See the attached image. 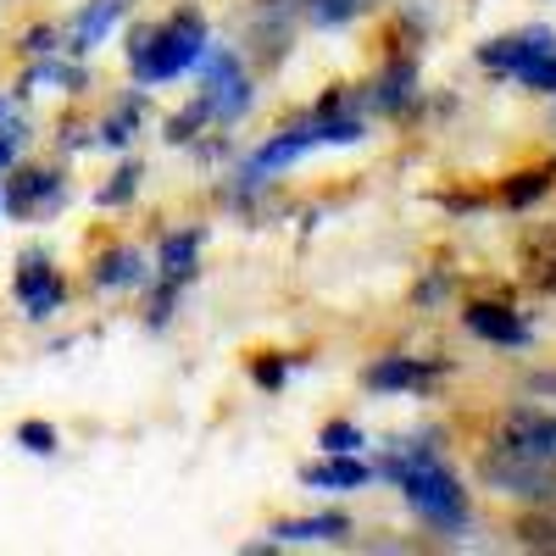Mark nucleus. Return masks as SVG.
I'll return each instance as SVG.
<instances>
[{"mask_svg":"<svg viewBox=\"0 0 556 556\" xmlns=\"http://www.w3.org/2000/svg\"><path fill=\"white\" fill-rule=\"evenodd\" d=\"M123 12H128V0H89V7L78 12V23H73V51H96Z\"/></svg>","mask_w":556,"mask_h":556,"instance_id":"f8f14e48","label":"nucleus"},{"mask_svg":"<svg viewBox=\"0 0 556 556\" xmlns=\"http://www.w3.org/2000/svg\"><path fill=\"white\" fill-rule=\"evenodd\" d=\"M406 101H412V67H395L379 84V106H406Z\"/></svg>","mask_w":556,"mask_h":556,"instance_id":"412c9836","label":"nucleus"},{"mask_svg":"<svg viewBox=\"0 0 556 556\" xmlns=\"http://www.w3.org/2000/svg\"><path fill=\"white\" fill-rule=\"evenodd\" d=\"M206 51V23L201 12H178L173 23L162 28H134L128 39V67L146 78V84H162V78H178L184 67H195Z\"/></svg>","mask_w":556,"mask_h":556,"instance_id":"f03ea898","label":"nucleus"},{"mask_svg":"<svg viewBox=\"0 0 556 556\" xmlns=\"http://www.w3.org/2000/svg\"><path fill=\"white\" fill-rule=\"evenodd\" d=\"M56 190H62L56 173H39V167H34V173H17L12 190H7V212H12V217H34L45 201H56Z\"/></svg>","mask_w":556,"mask_h":556,"instance_id":"9b49d317","label":"nucleus"},{"mask_svg":"<svg viewBox=\"0 0 556 556\" xmlns=\"http://www.w3.org/2000/svg\"><path fill=\"white\" fill-rule=\"evenodd\" d=\"M206 117H240L245 106H251V84H245V67L235 62V56H217L212 62V73H206V96L195 101Z\"/></svg>","mask_w":556,"mask_h":556,"instance_id":"39448f33","label":"nucleus"},{"mask_svg":"<svg viewBox=\"0 0 556 556\" xmlns=\"http://www.w3.org/2000/svg\"><path fill=\"white\" fill-rule=\"evenodd\" d=\"M273 534H278V540H290V545H301V540H345V534H351V523H345V518H334V513H323V518L278 523Z\"/></svg>","mask_w":556,"mask_h":556,"instance_id":"2eb2a0df","label":"nucleus"},{"mask_svg":"<svg viewBox=\"0 0 556 556\" xmlns=\"http://www.w3.org/2000/svg\"><path fill=\"white\" fill-rule=\"evenodd\" d=\"M17 440H23L34 456H51V451H56V429H51V424H23Z\"/></svg>","mask_w":556,"mask_h":556,"instance_id":"393cba45","label":"nucleus"},{"mask_svg":"<svg viewBox=\"0 0 556 556\" xmlns=\"http://www.w3.org/2000/svg\"><path fill=\"white\" fill-rule=\"evenodd\" d=\"M529 89H556V51H545V56H534L523 73H518Z\"/></svg>","mask_w":556,"mask_h":556,"instance_id":"5701e85b","label":"nucleus"},{"mask_svg":"<svg viewBox=\"0 0 556 556\" xmlns=\"http://www.w3.org/2000/svg\"><path fill=\"white\" fill-rule=\"evenodd\" d=\"M545 190H551V178H545V173H518L501 195H506V206H529V201H540Z\"/></svg>","mask_w":556,"mask_h":556,"instance_id":"6ab92c4d","label":"nucleus"},{"mask_svg":"<svg viewBox=\"0 0 556 556\" xmlns=\"http://www.w3.org/2000/svg\"><path fill=\"white\" fill-rule=\"evenodd\" d=\"M12 146H17V134H0V167L12 162Z\"/></svg>","mask_w":556,"mask_h":556,"instance_id":"cd10ccee","label":"nucleus"},{"mask_svg":"<svg viewBox=\"0 0 556 556\" xmlns=\"http://www.w3.org/2000/svg\"><path fill=\"white\" fill-rule=\"evenodd\" d=\"M545 51H556V34H551V28H529V34H513V39L484 45L479 62H484V67H506V73H523V67H529L534 56H545Z\"/></svg>","mask_w":556,"mask_h":556,"instance_id":"423d86ee","label":"nucleus"},{"mask_svg":"<svg viewBox=\"0 0 556 556\" xmlns=\"http://www.w3.org/2000/svg\"><path fill=\"white\" fill-rule=\"evenodd\" d=\"M17 295H23V306H28L34 317L56 312V306H62V278H56V267L45 262V256H23V273H17Z\"/></svg>","mask_w":556,"mask_h":556,"instance_id":"6e6552de","label":"nucleus"},{"mask_svg":"<svg viewBox=\"0 0 556 556\" xmlns=\"http://www.w3.org/2000/svg\"><path fill=\"white\" fill-rule=\"evenodd\" d=\"M479 473H484V484H490V490L518 495V501H551V495H556V479H551L545 462L513 456V451H501V445L479 462Z\"/></svg>","mask_w":556,"mask_h":556,"instance_id":"7ed1b4c3","label":"nucleus"},{"mask_svg":"<svg viewBox=\"0 0 556 556\" xmlns=\"http://www.w3.org/2000/svg\"><path fill=\"white\" fill-rule=\"evenodd\" d=\"M134 123H139V101H123V106L112 112V123H106V134H101V139H106V146H123Z\"/></svg>","mask_w":556,"mask_h":556,"instance_id":"b1692460","label":"nucleus"},{"mask_svg":"<svg viewBox=\"0 0 556 556\" xmlns=\"http://www.w3.org/2000/svg\"><path fill=\"white\" fill-rule=\"evenodd\" d=\"M317 445L329 451V456H351V451L362 445V429H356V424H323Z\"/></svg>","mask_w":556,"mask_h":556,"instance_id":"aec40b11","label":"nucleus"},{"mask_svg":"<svg viewBox=\"0 0 556 556\" xmlns=\"http://www.w3.org/2000/svg\"><path fill=\"white\" fill-rule=\"evenodd\" d=\"M195 245H201V235H173V240L162 245V273H167V285H178V278L195 267Z\"/></svg>","mask_w":556,"mask_h":556,"instance_id":"dca6fc26","label":"nucleus"},{"mask_svg":"<svg viewBox=\"0 0 556 556\" xmlns=\"http://www.w3.org/2000/svg\"><path fill=\"white\" fill-rule=\"evenodd\" d=\"M51 45H56L51 28H34V34H28V51H51Z\"/></svg>","mask_w":556,"mask_h":556,"instance_id":"bb28decb","label":"nucleus"},{"mask_svg":"<svg viewBox=\"0 0 556 556\" xmlns=\"http://www.w3.org/2000/svg\"><path fill=\"white\" fill-rule=\"evenodd\" d=\"M518 540H523L529 551H556V518H551V513L523 518V523H518Z\"/></svg>","mask_w":556,"mask_h":556,"instance_id":"a211bd4d","label":"nucleus"},{"mask_svg":"<svg viewBox=\"0 0 556 556\" xmlns=\"http://www.w3.org/2000/svg\"><path fill=\"white\" fill-rule=\"evenodd\" d=\"M139 278H146V262H139V251H128V245L106 251L101 267H96V285L101 290H123V285H139Z\"/></svg>","mask_w":556,"mask_h":556,"instance_id":"4468645a","label":"nucleus"},{"mask_svg":"<svg viewBox=\"0 0 556 556\" xmlns=\"http://www.w3.org/2000/svg\"><path fill=\"white\" fill-rule=\"evenodd\" d=\"M367 12V0H306V17L323 23V28H334V23H351Z\"/></svg>","mask_w":556,"mask_h":556,"instance_id":"f3484780","label":"nucleus"},{"mask_svg":"<svg viewBox=\"0 0 556 556\" xmlns=\"http://www.w3.org/2000/svg\"><path fill=\"white\" fill-rule=\"evenodd\" d=\"M312 490H362L367 484V468L362 462H351V456H334V462H317V468H306L301 473Z\"/></svg>","mask_w":556,"mask_h":556,"instance_id":"ddd939ff","label":"nucleus"},{"mask_svg":"<svg viewBox=\"0 0 556 556\" xmlns=\"http://www.w3.org/2000/svg\"><path fill=\"white\" fill-rule=\"evenodd\" d=\"M501 451L545 462V468H551V462H556V417L551 412H534V406H518L501 424Z\"/></svg>","mask_w":556,"mask_h":556,"instance_id":"20e7f679","label":"nucleus"},{"mask_svg":"<svg viewBox=\"0 0 556 556\" xmlns=\"http://www.w3.org/2000/svg\"><path fill=\"white\" fill-rule=\"evenodd\" d=\"M468 329L490 345H523L529 340V323L513 312V306H501V301H479L468 306Z\"/></svg>","mask_w":556,"mask_h":556,"instance_id":"0eeeda50","label":"nucleus"},{"mask_svg":"<svg viewBox=\"0 0 556 556\" xmlns=\"http://www.w3.org/2000/svg\"><path fill=\"white\" fill-rule=\"evenodd\" d=\"M256 384L278 390V384H285V362H256Z\"/></svg>","mask_w":556,"mask_h":556,"instance_id":"a878e982","label":"nucleus"},{"mask_svg":"<svg viewBox=\"0 0 556 556\" xmlns=\"http://www.w3.org/2000/svg\"><path fill=\"white\" fill-rule=\"evenodd\" d=\"M390 479L406 490L412 513L429 518L434 529H462L468 523V495L451 479V468L429 451V445H412V451H395L390 456Z\"/></svg>","mask_w":556,"mask_h":556,"instance_id":"f257e3e1","label":"nucleus"},{"mask_svg":"<svg viewBox=\"0 0 556 556\" xmlns=\"http://www.w3.org/2000/svg\"><path fill=\"white\" fill-rule=\"evenodd\" d=\"M434 374H440L434 362L384 356V362H374V367H367V384H374V390H424V384H434Z\"/></svg>","mask_w":556,"mask_h":556,"instance_id":"9d476101","label":"nucleus"},{"mask_svg":"<svg viewBox=\"0 0 556 556\" xmlns=\"http://www.w3.org/2000/svg\"><path fill=\"white\" fill-rule=\"evenodd\" d=\"M312 146H323L317 123H301V128H290V134H278V139H267V146L251 156L245 178H262V173H273V167H285V162H295V156H301V151H312Z\"/></svg>","mask_w":556,"mask_h":556,"instance_id":"1a4fd4ad","label":"nucleus"},{"mask_svg":"<svg viewBox=\"0 0 556 556\" xmlns=\"http://www.w3.org/2000/svg\"><path fill=\"white\" fill-rule=\"evenodd\" d=\"M134 190H139V162H128V167H117V173H112V184L101 190V201H106V206H117V201H128Z\"/></svg>","mask_w":556,"mask_h":556,"instance_id":"4be33fe9","label":"nucleus"}]
</instances>
